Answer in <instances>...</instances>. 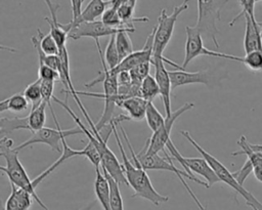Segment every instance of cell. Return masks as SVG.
Here are the masks:
<instances>
[{
	"label": "cell",
	"mask_w": 262,
	"mask_h": 210,
	"mask_svg": "<svg viewBox=\"0 0 262 210\" xmlns=\"http://www.w3.org/2000/svg\"><path fill=\"white\" fill-rule=\"evenodd\" d=\"M110 125L112 126L113 128V133L115 134V137H116V140H117V144L119 146V150H120V153H121V156H122V159H123V168H124V173H125V176H126V179H127V182H128V185L132 187V190L134 191V194L132 195L133 198H142L144 200H147L149 201L150 203H152L154 205L156 206H160L161 204L163 203H166L169 201V197L168 196H163L161 195L160 193H158L156 191V188L154 187L151 181H150V178L148 177V175L146 174V170H144L140 163L138 162L137 158H136V153L134 152L131 143H130V140L126 134V131L125 129L123 128L122 124L121 123H118V126L122 132V135L124 137V140L125 142L127 143L128 148H129V151L131 153V158H132V161L127 157L125 151H124V148H123V144H122V141L120 139V136H119V133L116 129V122L113 121L110 123Z\"/></svg>",
	"instance_id": "cell-1"
},
{
	"label": "cell",
	"mask_w": 262,
	"mask_h": 210,
	"mask_svg": "<svg viewBox=\"0 0 262 210\" xmlns=\"http://www.w3.org/2000/svg\"><path fill=\"white\" fill-rule=\"evenodd\" d=\"M53 101H55L56 103H58L59 106H61L73 118V120L78 124V126L83 130V134L86 135V137L88 138V141H91L95 148L97 149L100 158H101V167L104 168L107 173L119 183V184H126L128 185L125 173H124V168H123V164H121L119 162V160L117 159V157L115 156V154L112 152V150L107 146L106 144V140L105 138H103L100 134L99 131L95 128L93 130L88 129L84 124H82L80 118L72 111V109L69 107L68 101H61L59 100L56 96L53 97Z\"/></svg>",
	"instance_id": "cell-2"
},
{
	"label": "cell",
	"mask_w": 262,
	"mask_h": 210,
	"mask_svg": "<svg viewBox=\"0 0 262 210\" xmlns=\"http://www.w3.org/2000/svg\"><path fill=\"white\" fill-rule=\"evenodd\" d=\"M13 145V140L8 138V136H1L0 139V156L4 158L6 166H0V170L7 175L10 184L15 185L21 190L30 193L34 200L39 204L43 210H49L47 206L38 197L33 184V180L30 179L25 167L18 159V151H16Z\"/></svg>",
	"instance_id": "cell-3"
},
{
	"label": "cell",
	"mask_w": 262,
	"mask_h": 210,
	"mask_svg": "<svg viewBox=\"0 0 262 210\" xmlns=\"http://www.w3.org/2000/svg\"><path fill=\"white\" fill-rule=\"evenodd\" d=\"M180 134H181L182 136H184V137L194 146V149L202 155V157L205 158V159L208 161V163H209L210 166L213 168V170L215 171V173L217 174V176L219 177V179H220L221 182H224L225 184L229 185L235 193H237L238 195H241V196L245 199V201H246V203H247L248 206H250L251 208L255 207V208H257L258 210H262V203L259 202V201L255 198V196H254L252 193H250L249 191H247V190L244 187V185H241V184L235 180V178L233 177L232 172H230L217 158H215L214 156H212L211 154H209L206 150H204V149L193 139V137L189 134L188 131L181 130V131H180Z\"/></svg>",
	"instance_id": "cell-4"
},
{
	"label": "cell",
	"mask_w": 262,
	"mask_h": 210,
	"mask_svg": "<svg viewBox=\"0 0 262 210\" xmlns=\"http://www.w3.org/2000/svg\"><path fill=\"white\" fill-rule=\"evenodd\" d=\"M229 0H196L198 4V20L194 26L203 35L211 39L214 45L219 48L217 35L219 30L217 22L220 20V12L223 6Z\"/></svg>",
	"instance_id": "cell-5"
},
{
	"label": "cell",
	"mask_w": 262,
	"mask_h": 210,
	"mask_svg": "<svg viewBox=\"0 0 262 210\" xmlns=\"http://www.w3.org/2000/svg\"><path fill=\"white\" fill-rule=\"evenodd\" d=\"M188 2L189 0H184L180 5L175 6L171 14L167 13L166 8L161 10L158 17V23L154 27L155 37L152 57H164V50L166 49L173 35L177 18L184 10L188 8Z\"/></svg>",
	"instance_id": "cell-6"
},
{
	"label": "cell",
	"mask_w": 262,
	"mask_h": 210,
	"mask_svg": "<svg viewBox=\"0 0 262 210\" xmlns=\"http://www.w3.org/2000/svg\"><path fill=\"white\" fill-rule=\"evenodd\" d=\"M167 150L170 153L172 159H175L180 165L185 169V171L193 178H198L193 173L203 176L208 183L209 187L217 182H221L213 168L210 166L208 161L205 158H186L180 155L174 145L172 139H170L166 145Z\"/></svg>",
	"instance_id": "cell-7"
},
{
	"label": "cell",
	"mask_w": 262,
	"mask_h": 210,
	"mask_svg": "<svg viewBox=\"0 0 262 210\" xmlns=\"http://www.w3.org/2000/svg\"><path fill=\"white\" fill-rule=\"evenodd\" d=\"M81 133H83V130L79 126L75 127V128L67 129V130H62L60 128L53 129V128L43 127L42 129L34 132L29 139H27L26 141L16 145L14 149L19 152L20 150H24L33 144L44 143V144L49 145L52 149V151L61 153L62 152V139H66L68 136L81 134Z\"/></svg>",
	"instance_id": "cell-8"
},
{
	"label": "cell",
	"mask_w": 262,
	"mask_h": 210,
	"mask_svg": "<svg viewBox=\"0 0 262 210\" xmlns=\"http://www.w3.org/2000/svg\"><path fill=\"white\" fill-rule=\"evenodd\" d=\"M193 107H194L193 102H185L179 109H177L176 111H173L170 116L168 117L165 116L166 120L163 126L156 132H154L152 135L145 141V144L142 148L144 153L147 155H154V154H159V152L161 151H164V148H166L168 141L171 139L170 134L175 121L182 114L191 110Z\"/></svg>",
	"instance_id": "cell-9"
},
{
	"label": "cell",
	"mask_w": 262,
	"mask_h": 210,
	"mask_svg": "<svg viewBox=\"0 0 262 210\" xmlns=\"http://www.w3.org/2000/svg\"><path fill=\"white\" fill-rule=\"evenodd\" d=\"M185 33H186V40H185V46H184V59L182 65L183 69H185L191 60H193L195 57L200 55H208V56L222 57V58L235 60V57H236L235 55L207 49L204 46L203 35L195 27L186 26Z\"/></svg>",
	"instance_id": "cell-10"
},
{
	"label": "cell",
	"mask_w": 262,
	"mask_h": 210,
	"mask_svg": "<svg viewBox=\"0 0 262 210\" xmlns=\"http://www.w3.org/2000/svg\"><path fill=\"white\" fill-rule=\"evenodd\" d=\"M165 155H166V158L161 157L159 154L147 155V154L144 153L143 150H141L139 153L136 154V158H137L138 162L140 163L141 167L144 170H166V171H170V172H173L174 174H176L178 178L183 176L185 178H188L189 180H192V181L209 188V185L206 181H203L199 178L191 177L186 171H181L180 169H178L172 163V157L168 156L166 153H165Z\"/></svg>",
	"instance_id": "cell-11"
},
{
	"label": "cell",
	"mask_w": 262,
	"mask_h": 210,
	"mask_svg": "<svg viewBox=\"0 0 262 210\" xmlns=\"http://www.w3.org/2000/svg\"><path fill=\"white\" fill-rule=\"evenodd\" d=\"M129 32L133 33L135 29L129 28H112L103 24L101 20H93V22H82L75 27H73L69 32V38L78 40L81 38H93L94 40H99V38L104 36H113L120 32Z\"/></svg>",
	"instance_id": "cell-12"
},
{
	"label": "cell",
	"mask_w": 262,
	"mask_h": 210,
	"mask_svg": "<svg viewBox=\"0 0 262 210\" xmlns=\"http://www.w3.org/2000/svg\"><path fill=\"white\" fill-rule=\"evenodd\" d=\"M165 62L179 70H185V69L167 59L166 57H152L151 59V64L155 67V79L159 85L160 95L162 97L164 109H165V114H166L165 116L168 117L172 113V110H171L172 87H171V78L169 75V71H167V69L165 68V65H164Z\"/></svg>",
	"instance_id": "cell-13"
},
{
	"label": "cell",
	"mask_w": 262,
	"mask_h": 210,
	"mask_svg": "<svg viewBox=\"0 0 262 210\" xmlns=\"http://www.w3.org/2000/svg\"><path fill=\"white\" fill-rule=\"evenodd\" d=\"M154 37H155V29L148 34L144 46L137 51H133L126 58L121 60V62L113 70H111L114 74H118L123 71H130L137 67L138 65L144 61H151L152 53H154Z\"/></svg>",
	"instance_id": "cell-14"
},
{
	"label": "cell",
	"mask_w": 262,
	"mask_h": 210,
	"mask_svg": "<svg viewBox=\"0 0 262 210\" xmlns=\"http://www.w3.org/2000/svg\"><path fill=\"white\" fill-rule=\"evenodd\" d=\"M169 75L172 91L179 86L187 84H204L210 86L212 83V75L208 69L198 72H186L185 70L169 71Z\"/></svg>",
	"instance_id": "cell-15"
},
{
	"label": "cell",
	"mask_w": 262,
	"mask_h": 210,
	"mask_svg": "<svg viewBox=\"0 0 262 210\" xmlns=\"http://www.w3.org/2000/svg\"><path fill=\"white\" fill-rule=\"evenodd\" d=\"M108 1H104V0H91L87 6L84 8V10H82L81 15L74 22H70L68 24H61L60 23V27L68 32H70V30L75 27L76 25L82 23V22H93V20H97L96 18L99 16H102L103 12L105 11V9L108 7Z\"/></svg>",
	"instance_id": "cell-16"
},
{
	"label": "cell",
	"mask_w": 262,
	"mask_h": 210,
	"mask_svg": "<svg viewBox=\"0 0 262 210\" xmlns=\"http://www.w3.org/2000/svg\"><path fill=\"white\" fill-rule=\"evenodd\" d=\"M246 30L244 37V49L246 54L255 50H262V35L256 18L245 14Z\"/></svg>",
	"instance_id": "cell-17"
},
{
	"label": "cell",
	"mask_w": 262,
	"mask_h": 210,
	"mask_svg": "<svg viewBox=\"0 0 262 210\" xmlns=\"http://www.w3.org/2000/svg\"><path fill=\"white\" fill-rule=\"evenodd\" d=\"M48 9H49V17L45 16V20L48 23L50 27V35L55 39L58 47L61 49L67 46V38L69 34L60 27V23L57 20V10L59 8V4L53 3L51 0H44Z\"/></svg>",
	"instance_id": "cell-18"
},
{
	"label": "cell",
	"mask_w": 262,
	"mask_h": 210,
	"mask_svg": "<svg viewBox=\"0 0 262 210\" xmlns=\"http://www.w3.org/2000/svg\"><path fill=\"white\" fill-rule=\"evenodd\" d=\"M10 186L11 193L5 202L4 210H29L33 204V196L13 184Z\"/></svg>",
	"instance_id": "cell-19"
},
{
	"label": "cell",
	"mask_w": 262,
	"mask_h": 210,
	"mask_svg": "<svg viewBox=\"0 0 262 210\" xmlns=\"http://www.w3.org/2000/svg\"><path fill=\"white\" fill-rule=\"evenodd\" d=\"M147 100L140 96H132L121 100L118 107L127 112V117L130 120L141 121L145 118V111L147 107Z\"/></svg>",
	"instance_id": "cell-20"
},
{
	"label": "cell",
	"mask_w": 262,
	"mask_h": 210,
	"mask_svg": "<svg viewBox=\"0 0 262 210\" xmlns=\"http://www.w3.org/2000/svg\"><path fill=\"white\" fill-rule=\"evenodd\" d=\"M95 181H94V193L96 200L100 203L103 210L111 209V187L107 178L100 169H95Z\"/></svg>",
	"instance_id": "cell-21"
},
{
	"label": "cell",
	"mask_w": 262,
	"mask_h": 210,
	"mask_svg": "<svg viewBox=\"0 0 262 210\" xmlns=\"http://www.w3.org/2000/svg\"><path fill=\"white\" fill-rule=\"evenodd\" d=\"M77 156H82L83 157V150H73L66 141V139H62V152L60 153V157L53 163L51 164L45 171H43L41 174H39L36 178L33 179V184L35 187L38 186L40 182H42L49 174H51L58 166H60L64 161L77 157Z\"/></svg>",
	"instance_id": "cell-22"
},
{
	"label": "cell",
	"mask_w": 262,
	"mask_h": 210,
	"mask_svg": "<svg viewBox=\"0 0 262 210\" xmlns=\"http://www.w3.org/2000/svg\"><path fill=\"white\" fill-rule=\"evenodd\" d=\"M237 144L241 148L239 151L231 153L232 156H237V155H246L247 158L253 163L254 166V175L256 179L260 182H262V159L258 157L250 148V143L248 142L247 138L245 135H242L239 139L237 140Z\"/></svg>",
	"instance_id": "cell-23"
},
{
	"label": "cell",
	"mask_w": 262,
	"mask_h": 210,
	"mask_svg": "<svg viewBox=\"0 0 262 210\" xmlns=\"http://www.w3.org/2000/svg\"><path fill=\"white\" fill-rule=\"evenodd\" d=\"M135 4L136 0H126L117 10L118 13L122 19L123 26L125 28H130L134 29V23L139 22V23H146L148 22L147 16H142V17H136L134 16V9H135Z\"/></svg>",
	"instance_id": "cell-24"
},
{
	"label": "cell",
	"mask_w": 262,
	"mask_h": 210,
	"mask_svg": "<svg viewBox=\"0 0 262 210\" xmlns=\"http://www.w3.org/2000/svg\"><path fill=\"white\" fill-rule=\"evenodd\" d=\"M29 100L24 93H15L0 102V113L10 111L12 113H21L29 108Z\"/></svg>",
	"instance_id": "cell-25"
},
{
	"label": "cell",
	"mask_w": 262,
	"mask_h": 210,
	"mask_svg": "<svg viewBox=\"0 0 262 210\" xmlns=\"http://www.w3.org/2000/svg\"><path fill=\"white\" fill-rule=\"evenodd\" d=\"M26 129L30 131L29 125V117H13V118H6L2 117L0 119V132L2 136H6V134L11 133L15 130Z\"/></svg>",
	"instance_id": "cell-26"
},
{
	"label": "cell",
	"mask_w": 262,
	"mask_h": 210,
	"mask_svg": "<svg viewBox=\"0 0 262 210\" xmlns=\"http://www.w3.org/2000/svg\"><path fill=\"white\" fill-rule=\"evenodd\" d=\"M46 107L47 103L42 101L38 107L31 108V111L28 115L31 132L34 133L44 127L46 122Z\"/></svg>",
	"instance_id": "cell-27"
},
{
	"label": "cell",
	"mask_w": 262,
	"mask_h": 210,
	"mask_svg": "<svg viewBox=\"0 0 262 210\" xmlns=\"http://www.w3.org/2000/svg\"><path fill=\"white\" fill-rule=\"evenodd\" d=\"M145 120L151 131L156 132L163 126L166 117L164 118V116L159 112V110L156 108L152 101H148L145 111Z\"/></svg>",
	"instance_id": "cell-28"
},
{
	"label": "cell",
	"mask_w": 262,
	"mask_h": 210,
	"mask_svg": "<svg viewBox=\"0 0 262 210\" xmlns=\"http://www.w3.org/2000/svg\"><path fill=\"white\" fill-rule=\"evenodd\" d=\"M102 172L104 173L105 177L107 178L110 182L111 187V209L112 210H124V204H123V198L120 192L119 183L107 173V171L102 168Z\"/></svg>",
	"instance_id": "cell-29"
},
{
	"label": "cell",
	"mask_w": 262,
	"mask_h": 210,
	"mask_svg": "<svg viewBox=\"0 0 262 210\" xmlns=\"http://www.w3.org/2000/svg\"><path fill=\"white\" fill-rule=\"evenodd\" d=\"M160 95V88L155 77L148 75L140 86V97L147 101H152L157 96Z\"/></svg>",
	"instance_id": "cell-30"
},
{
	"label": "cell",
	"mask_w": 262,
	"mask_h": 210,
	"mask_svg": "<svg viewBox=\"0 0 262 210\" xmlns=\"http://www.w3.org/2000/svg\"><path fill=\"white\" fill-rule=\"evenodd\" d=\"M235 60L244 64L249 70L262 75V50L252 51L244 57L236 56Z\"/></svg>",
	"instance_id": "cell-31"
},
{
	"label": "cell",
	"mask_w": 262,
	"mask_h": 210,
	"mask_svg": "<svg viewBox=\"0 0 262 210\" xmlns=\"http://www.w3.org/2000/svg\"><path fill=\"white\" fill-rule=\"evenodd\" d=\"M116 45H117V49H118L121 60L126 58L128 55H130L134 51L132 41L129 37V32L123 31L116 34Z\"/></svg>",
	"instance_id": "cell-32"
},
{
	"label": "cell",
	"mask_w": 262,
	"mask_h": 210,
	"mask_svg": "<svg viewBox=\"0 0 262 210\" xmlns=\"http://www.w3.org/2000/svg\"><path fill=\"white\" fill-rule=\"evenodd\" d=\"M24 95L31 103L32 108L38 107L43 100H42V89H41V79H37L33 83L29 84L25 90Z\"/></svg>",
	"instance_id": "cell-33"
},
{
	"label": "cell",
	"mask_w": 262,
	"mask_h": 210,
	"mask_svg": "<svg viewBox=\"0 0 262 210\" xmlns=\"http://www.w3.org/2000/svg\"><path fill=\"white\" fill-rule=\"evenodd\" d=\"M103 57H104V60L110 70L115 69L120 64L121 59H120L119 52H118L117 45H116V35H113L110 37L108 43L105 47Z\"/></svg>",
	"instance_id": "cell-34"
},
{
	"label": "cell",
	"mask_w": 262,
	"mask_h": 210,
	"mask_svg": "<svg viewBox=\"0 0 262 210\" xmlns=\"http://www.w3.org/2000/svg\"><path fill=\"white\" fill-rule=\"evenodd\" d=\"M38 38H39V44L42 49V51L47 55H58L60 48L58 47L55 39L48 33L47 35H43L42 32L38 29Z\"/></svg>",
	"instance_id": "cell-35"
},
{
	"label": "cell",
	"mask_w": 262,
	"mask_h": 210,
	"mask_svg": "<svg viewBox=\"0 0 262 210\" xmlns=\"http://www.w3.org/2000/svg\"><path fill=\"white\" fill-rule=\"evenodd\" d=\"M101 22L112 28H118V29L125 28L123 26V23H122V19H121L119 13H118V10L114 7H107L105 9V11L103 12V14L101 16Z\"/></svg>",
	"instance_id": "cell-36"
},
{
	"label": "cell",
	"mask_w": 262,
	"mask_h": 210,
	"mask_svg": "<svg viewBox=\"0 0 262 210\" xmlns=\"http://www.w3.org/2000/svg\"><path fill=\"white\" fill-rule=\"evenodd\" d=\"M151 65H152L151 61H144L138 65L137 67H135L134 69L130 70L129 73L131 76V80L133 82L141 84V82L149 75V70Z\"/></svg>",
	"instance_id": "cell-37"
},
{
	"label": "cell",
	"mask_w": 262,
	"mask_h": 210,
	"mask_svg": "<svg viewBox=\"0 0 262 210\" xmlns=\"http://www.w3.org/2000/svg\"><path fill=\"white\" fill-rule=\"evenodd\" d=\"M54 81H48V80H41V89H42V100L49 106L51 114L54 113L51 101L53 99V90H54Z\"/></svg>",
	"instance_id": "cell-38"
},
{
	"label": "cell",
	"mask_w": 262,
	"mask_h": 210,
	"mask_svg": "<svg viewBox=\"0 0 262 210\" xmlns=\"http://www.w3.org/2000/svg\"><path fill=\"white\" fill-rule=\"evenodd\" d=\"M254 172V166H253V163L247 158L246 162L244 163V165L236 171L232 172V175L233 177L235 178V180L241 184V185H244V182L245 180L248 178V176Z\"/></svg>",
	"instance_id": "cell-39"
},
{
	"label": "cell",
	"mask_w": 262,
	"mask_h": 210,
	"mask_svg": "<svg viewBox=\"0 0 262 210\" xmlns=\"http://www.w3.org/2000/svg\"><path fill=\"white\" fill-rule=\"evenodd\" d=\"M38 78L41 80H48V81H59L60 82V75L57 71L52 69L46 65H39L38 69Z\"/></svg>",
	"instance_id": "cell-40"
},
{
	"label": "cell",
	"mask_w": 262,
	"mask_h": 210,
	"mask_svg": "<svg viewBox=\"0 0 262 210\" xmlns=\"http://www.w3.org/2000/svg\"><path fill=\"white\" fill-rule=\"evenodd\" d=\"M239 5L242 6L241 12L229 23V26H232L237 19L241 18V16H244L245 14L250 15L252 18H255L254 8H255V0H238Z\"/></svg>",
	"instance_id": "cell-41"
},
{
	"label": "cell",
	"mask_w": 262,
	"mask_h": 210,
	"mask_svg": "<svg viewBox=\"0 0 262 210\" xmlns=\"http://www.w3.org/2000/svg\"><path fill=\"white\" fill-rule=\"evenodd\" d=\"M71 1V6H72V22L76 20L82 13V4L83 0H70Z\"/></svg>",
	"instance_id": "cell-42"
},
{
	"label": "cell",
	"mask_w": 262,
	"mask_h": 210,
	"mask_svg": "<svg viewBox=\"0 0 262 210\" xmlns=\"http://www.w3.org/2000/svg\"><path fill=\"white\" fill-rule=\"evenodd\" d=\"M181 182H182V184H183V186L186 188V191H187V193L189 194V196L192 198V200H193V202L196 204V206L199 207V209L200 210H208L207 209V206H204L201 202H200V200L196 198V196L194 195V193L191 191V188H190V186L186 183V181H185V179L184 178H182L181 180H180Z\"/></svg>",
	"instance_id": "cell-43"
},
{
	"label": "cell",
	"mask_w": 262,
	"mask_h": 210,
	"mask_svg": "<svg viewBox=\"0 0 262 210\" xmlns=\"http://www.w3.org/2000/svg\"><path fill=\"white\" fill-rule=\"evenodd\" d=\"M250 148L252 149V151L262 159V144H253L250 143Z\"/></svg>",
	"instance_id": "cell-44"
},
{
	"label": "cell",
	"mask_w": 262,
	"mask_h": 210,
	"mask_svg": "<svg viewBox=\"0 0 262 210\" xmlns=\"http://www.w3.org/2000/svg\"><path fill=\"white\" fill-rule=\"evenodd\" d=\"M108 1V7H114L118 9L126 0H107Z\"/></svg>",
	"instance_id": "cell-45"
},
{
	"label": "cell",
	"mask_w": 262,
	"mask_h": 210,
	"mask_svg": "<svg viewBox=\"0 0 262 210\" xmlns=\"http://www.w3.org/2000/svg\"><path fill=\"white\" fill-rule=\"evenodd\" d=\"M94 204H95V201L91 202L90 204H88L87 206H85V207H83V208H81V209H79V210H91L92 207L94 206Z\"/></svg>",
	"instance_id": "cell-46"
},
{
	"label": "cell",
	"mask_w": 262,
	"mask_h": 210,
	"mask_svg": "<svg viewBox=\"0 0 262 210\" xmlns=\"http://www.w3.org/2000/svg\"><path fill=\"white\" fill-rule=\"evenodd\" d=\"M258 25L260 27V30H261V35H262V20L261 22H258Z\"/></svg>",
	"instance_id": "cell-47"
},
{
	"label": "cell",
	"mask_w": 262,
	"mask_h": 210,
	"mask_svg": "<svg viewBox=\"0 0 262 210\" xmlns=\"http://www.w3.org/2000/svg\"><path fill=\"white\" fill-rule=\"evenodd\" d=\"M260 1H262V0H255V2H260Z\"/></svg>",
	"instance_id": "cell-48"
},
{
	"label": "cell",
	"mask_w": 262,
	"mask_h": 210,
	"mask_svg": "<svg viewBox=\"0 0 262 210\" xmlns=\"http://www.w3.org/2000/svg\"><path fill=\"white\" fill-rule=\"evenodd\" d=\"M252 209H253V210H258V209H257V208H255V207H253Z\"/></svg>",
	"instance_id": "cell-49"
},
{
	"label": "cell",
	"mask_w": 262,
	"mask_h": 210,
	"mask_svg": "<svg viewBox=\"0 0 262 210\" xmlns=\"http://www.w3.org/2000/svg\"><path fill=\"white\" fill-rule=\"evenodd\" d=\"M84 1H85V0H83V2H84Z\"/></svg>",
	"instance_id": "cell-50"
}]
</instances>
